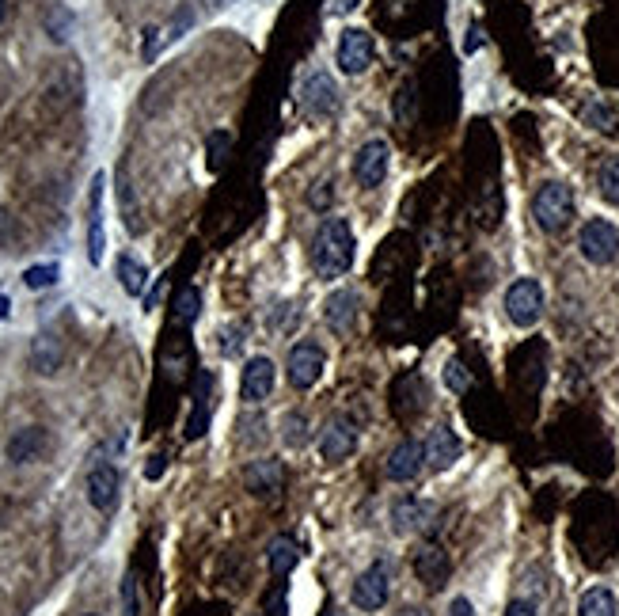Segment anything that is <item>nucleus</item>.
Instances as JSON below:
<instances>
[{
	"instance_id": "44",
	"label": "nucleus",
	"mask_w": 619,
	"mask_h": 616,
	"mask_svg": "<svg viewBox=\"0 0 619 616\" xmlns=\"http://www.w3.org/2000/svg\"><path fill=\"white\" fill-rule=\"evenodd\" d=\"M160 472H164V457L156 453V457H152V464H149V480H160Z\"/></svg>"
},
{
	"instance_id": "6",
	"label": "nucleus",
	"mask_w": 619,
	"mask_h": 616,
	"mask_svg": "<svg viewBox=\"0 0 619 616\" xmlns=\"http://www.w3.org/2000/svg\"><path fill=\"white\" fill-rule=\"evenodd\" d=\"M578 248H582V255L589 259V263L608 267V263L619 255V229L612 225V221H604V217H593V221H585L582 225Z\"/></svg>"
},
{
	"instance_id": "13",
	"label": "nucleus",
	"mask_w": 619,
	"mask_h": 616,
	"mask_svg": "<svg viewBox=\"0 0 619 616\" xmlns=\"http://www.w3.org/2000/svg\"><path fill=\"white\" fill-rule=\"evenodd\" d=\"M437 518V506L426 499H399L392 506V525L395 533H403V537H414V533H426Z\"/></svg>"
},
{
	"instance_id": "2",
	"label": "nucleus",
	"mask_w": 619,
	"mask_h": 616,
	"mask_svg": "<svg viewBox=\"0 0 619 616\" xmlns=\"http://www.w3.org/2000/svg\"><path fill=\"white\" fill-rule=\"evenodd\" d=\"M532 217L544 232H563L574 221V191L566 183H544L532 198Z\"/></svg>"
},
{
	"instance_id": "34",
	"label": "nucleus",
	"mask_w": 619,
	"mask_h": 616,
	"mask_svg": "<svg viewBox=\"0 0 619 616\" xmlns=\"http://www.w3.org/2000/svg\"><path fill=\"white\" fill-rule=\"evenodd\" d=\"M240 350H244V328L236 324V328L221 331V354H225V358H236Z\"/></svg>"
},
{
	"instance_id": "39",
	"label": "nucleus",
	"mask_w": 619,
	"mask_h": 616,
	"mask_svg": "<svg viewBox=\"0 0 619 616\" xmlns=\"http://www.w3.org/2000/svg\"><path fill=\"white\" fill-rule=\"evenodd\" d=\"M449 616H475V609H471V601H468V597H452Z\"/></svg>"
},
{
	"instance_id": "25",
	"label": "nucleus",
	"mask_w": 619,
	"mask_h": 616,
	"mask_svg": "<svg viewBox=\"0 0 619 616\" xmlns=\"http://www.w3.org/2000/svg\"><path fill=\"white\" fill-rule=\"evenodd\" d=\"M118 282H122V289L130 297H141L145 286H149V270H145V263H137L133 255H118Z\"/></svg>"
},
{
	"instance_id": "17",
	"label": "nucleus",
	"mask_w": 619,
	"mask_h": 616,
	"mask_svg": "<svg viewBox=\"0 0 619 616\" xmlns=\"http://www.w3.org/2000/svg\"><path fill=\"white\" fill-rule=\"evenodd\" d=\"M357 308H361V301H357L354 289H335L323 305V320L335 335H350L357 328Z\"/></svg>"
},
{
	"instance_id": "47",
	"label": "nucleus",
	"mask_w": 619,
	"mask_h": 616,
	"mask_svg": "<svg viewBox=\"0 0 619 616\" xmlns=\"http://www.w3.org/2000/svg\"><path fill=\"white\" fill-rule=\"evenodd\" d=\"M88 616H95V613H88Z\"/></svg>"
},
{
	"instance_id": "31",
	"label": "nucleus",
	"mask_w": 619,
	"mask_h": 616,
	"mask_svg": "<svg viewBox=\"0 0 619 616\" xmlns=\"http://www.w3.org/2000/svg\"><path fill=\"white\" fill-rule=\"evenodd\" d=\"M297 324H301V308L297 305H278L274 320H270V331H274V335H285V331H293Z\"/></svg>"
},
{
	"instance_id": "10",
	"label": "nucleus",
	"mask_w": 619,
	"mask_h": 616,
	"mask_svg": "<svg viewBox=\"0 0 619 616\" xmlns=\"http://www.w3.org/2000/svg\"><path fill=\"white\" fill-rule=\"evenodd\" d=\"M422 468H426V442H418V438H403V442L388 453V464H384L388 480H395V483L418 480Z\"/></svg>"
},
{
	"instance_id": "42",
	"label": "nucleus",
	"mask_w": 619,
	"mask_h": 616,
	"mask_svg": "<svg viewBox=\"0 0 619 616\" xmlns=\"http://www.w3.org/2000/svg\"><path fill=\"white\" fill-rule=\"evenodd\" d=\"M354 8H357V0H331L327 12H331V16H346V12H354Z\"/></svg>"
},
{
	"instance_id": "3",
	"label": "nucleus",
	"mask_w": 619,
	"mask_h": 616,
	"mask_svg": "<svg viewBox=\"0 0 619 616\" xmlns=\"http://www.w3.org/2000/svg\"><path fill=\"white\" fill-rule=\"evenodd\" d=\"M392 597V571L384 559H376L373 567H365L361 575L354 578V590H350V601H354L361 613H380Z\"/></svg>"
},
{
	"instance_id": "30",
	"label": "nucleus",
	"mask_w": 619,
	"mask_h": 616,
	"mask_svg": "<svg viewBox=\"0 0 619 616\" xmlns=\"http://www.w3.org/2000/svg\"><path fill=\"white\" fill-rule=\"evenodd\" d=\"M57 278H61V267H57V263H38V267L23 270V286L27 289H50V286H57Z\"/></svg>"
},
{
	"instance_id": "29",
	"label": "nucleus",
	"mask_w": 619,
	"mask_h": 616,
	"mask_svg": "<svg viewBox=\"0 0 619 616\" xmlns=\"http://www.w3.org/2000/svg\"><path fill=\"white\" fill-rule=\"evenodd\" d=\"M597 183H601L604 202L619 206V156H608V160H604L601 175H597Z\"/></svg>"
},
{
	"instance_id": "9",
	"label": "nucleus",
	"mask_w": 619,
	"mask_h": 616,
	"mask_svg": "<svg viewBox=\"0 0 619 616\" xmlns=\"http://www.w3.org/2000/svg\"><path fill=\"white\" fill-rule=\"evenodd\" d=\"M118 487H122V476H118L114 464L107 461L92 464V472L84 480V491H88V502H92L99 514H111L114 506H118Z\"/></svg>"
},
{
	"instance_id": "46",
	"label": "nucleus",
	"mask_w": 619,
	"mask_h": 616,
	"mask_svg": "<svg viewBox=\"0 0 619 616\" xmlns=\"http://www.w3.org/2000/svg\"><path fill=\"white\" fill-rule=\"evenodd\" d=\"M8 20V0H0V23Z\"/></svg>"
},
{
	"instance_id": "19",
	"label": "nucleus",
	"mask_w": 619,
	"mask_h": 616,
	"mask_svg": "<svg viewBox=\"0 0 619 616\" xmlns=\"http://www.w3.org/2000/svg\"><path fill=\"white\" fill-rule=\"evenodd\" d=\"M414 575L422 578L430 590H441V582L449 578V571H452V563H449V556H445V548H437V544H422L418 552H414Z\"/></svg>"
},
{
	"instance_id": "32",
	"label": "nucleus",
	"mask_w": 619,
	"mask_h": 616,
	"mask_svg": "<svg viewBox=\"0 0 619 616\" xmlns=\"http://www.w3.org/2000/svg\"><path fill=\"white\" fill-rule=\"evenodd\" d=\"M445 385H449V392H468L471 373L464 369V362H460V358H452L449 366H445Z\"/></svg>"
},
{
	"instance_id": "11",
	"label": "nucleus",
	"mask_w": 619,
	"mask_h": 616,
	"mask_svg": "<svg viewBox=\"0 0 619 616\" xmlns=\"http://www.w3.org/2000/svg\"><path fill=\"white\" fill-rule=\"evenodd\" d=\"M357 449V426L350 419H331V423L319 430V457L327 464L346 461Z\"/></svg>"
},
{
	"instance_id": "27",
	"label": "nucleus",
	"mask_w": 619,
	"mask_h": 616,
	"mask_svg": "<svg viewBox=\"0 0 619 616\" xmlns=\"http://www.w3.org/2000/svg\"><path fill=\"white\" fill-rule=\"evenodd\" d=\"M282 442L289 445V449L308 445V419H304L301 411H289L282 419Z\"/></svg>"
},
{
	"instance_id": "14",
	"label": "nucleus",
	"mask_w": 619,
	"mask_h": 616,
	"mask_svg": "<svg viewBox=\"0 0 619 616\" xmlns=\"http://www.w3.org/2000/svg\"><path fill=\"white\" fill-rule=\"evenodd\" d=\"M244 483H247L251 495H259V499H274L285 483L282 461H278V457H259V461H251L244 472Z\"/></svg>"
},
{
	"instance_id": "24",
	"label": "nucleus",
	"mask_w": 619,
	"mask_h": 616,
	"mask_svg": "<svg viewBox=\"0 0 619 616\" xmlns=\"http://www.w3.org/2000/svg\"><path fill=\"white\" fill-rule=\"evenodd\" d=\"M619 613V601L608 586H589L578 601V616H616Z\"/></svg>"
},
{
	"instance_id": "41",
	"label": "nucleus",
	"mask_w": 619,
	"mask_h": 616,
	"mask_svg": "<svg viewBox=\"0 0 619 616\" xmlns=\"http://www.w3.org/2000/svg\"><path fill=\"white\" fill-rule=\"evenodd\" d=\"M266 616H285V594L282 590L266 601Z\"/></svg>"
},
{
	"instance_id": "26",
	"label": "nucleus",
	"mask_w": 619,
	"mask_h": 616,
	"mask_svg": "<svg viewBox=\"0 0 619 616\" xmlns=\"http://www.w3.org/2000/svg\"><path fill=\"white\" fill-rule=\"evenodd\" d=\"M175 320L179 324H194L198 320V312H202V293L194 286H187V289H179V297H175Z\"/></svg>"
},
{
	"instance_id": "18",
	"label": "nucleus",
	"mask_w": 619,
	"mask_h": 616,
	"mask_svg": "<svg viewBox=\"0 0 619 616\" xmlns=\"http://www.w3.org/2000/svg\"><path fill=\"white\" fill-rule=\"evenodd\" d=\"M301 103H304V111H312V115H335V107H338L335 80L327 77L323 69L312 73V77L304 80V88H301Z\"/></svg>"
},
{
	"instance_id": "16",
	"label": "nucleus",
	"mask_w": 619,
	"mask_h": 616,
	"mask_svg": "<svg viewBox=\"0 0 619 616\" xmlns=\"http://www.w3.org/2000/svg\"><path fill=\"white\" fill-rule=\"evenodd\" d=\"M460 453H464V445L456 438V430L452 426H433L430 438H426V468L445 472V468L460 461Z\"/></svg>"
},
{
	"instance_id": "35",
	"label": "nucleus",
	"mask_w": 619,
	"mask_h": 616,
	"mask_svg": "<svg viewBox=\"0 0 619 616\" xmlns=\"http://www.w3.org/2000/svg\"><path fill=\"white\" fill-rule=\"evenodd\" d=\"M232 145V134H225V130H217V134H209V164L217 168L221 164V156H225V149Z\"/></svg>"
},
{
	"instance_id": "40",
	"label": "nucleus",
	"mask_w": 619,
	"mask_h": 616,
	"mask_svg": "<svg viewBox=\"0 0 619 616\" xmlns=\"http://www.w3.org/2000/svg\"><path fill=\"white\" fill-rule=\"evenodd\" d=\"M187 23H190V8H183V12H179V20L171 23L168 39H183V31H187Z\"/></svg>"
},
{
	"instance_id": "22",
	"label": "nucleus",
	"mask_w": 619,
	"mask_h": 616,
	"mask_svg": "<svg viewBox=\"0 0 619 616\" xmlns=\"http://www.w3.org/2000/svg\"><path fill=\"white\" fill-rule=\"evenodd\" d=\"M266 567L274 578H285L293 567H297V540L293 537H274L270 548H266Z\"/></svg>"
},
{
	"instance_id": "37",
	"label": "nucleus",
	"mask_w": 619,
	"mask_h": 616,
	"mask_svg": "<svg viewBox=\"0 0 619 616\" xmlns=\"http://www.w3.org/2000/svg\"><path fill=\"white\" fill-rule=\"evenodd\" d=\"M160 27H145V61H152L156 58V50H160Z\"/></svg>"
},
{
	"instance_id": "38",
	"label": "nucleus",
	"mask_w": 619,
	"mask_h": 616,
	"mask_svg": "<svg viewBox=\"0 0 619 616\" xmlns=\"http://www.w3.org/2000/svg\"><path fill=\"white\" fill-rule=\"evenodd\" d=\"M506 616H536V605H532V601H521V597H517V601H509Z\"/></svg>"
},
{
	"instance_id": "21",
	"label": "nucleus",
	"mask_w": 619,
	"mask_h": 616,
	"mask_svg": "<svg viewBox=\"0 0 619 616\" xmlns=\"http://www.w3.org/2000/svg\"><path fill=\"white\" fill-rule=\"evenodd\" d=\"M61 358H65V350H61V339H57V335H50V331L35 335V343H31V369H35V373H46V377L57 373Z\"/></svg>"
},
{
	"instance_id": "43",
	"label": "nucleus",
	"mask_w": 619,
	"mask_h": 616,
	"mask_svg": "<svg viewBox=\"0 0 619 616\" xmlns=\"http://www.w3.org/2000/svg\"><path fill=\"white\" fill-rule=\"evenodd\" d=\"M479 46H483V31H479V27H471V31H468V46H464V50L471 54V50H479Z\"/></svg>"
},
{
	"instance_id": "7",
	"label": "nucleus",
	"mask_w": 619,
	"mask_h": 616,
	"mask_svg": "<svg viewBox=\"0 0 619 616\" xmlns=\"http://www.w3.org/2000/svg\"><path fill=\"white\" fill-rule=\"evenodd\" d=\"M373 35L369 31H361V27H350V31H342V39H338V69L346 73V77H361L369 65H373Z\"/></svg>"
},
{
	"instance_id": "33",
	"label": "nucleus",
	"mask_w": 619,
	"mask_h": 616,
	"mask_svg": "<svg viewBox=\"0 0 619 616\" xmlns=\"http://www.w3.org/2000/svg\"><path fill=\"white\" fill-rule=\"evenodd\" d=\"M122 616H141V597H137V578H133V571L122 578Z\"/></svg>"
},
{
	"instance_id": "12",
	"label": "nucleus",
	"mask_w": 619,
	"mask_h": 616,
	"mask_svg": "<svg viewBox=\"0 0 619 616\" xmlns=\"http://www.w3.org/2000/svg\"><path fill=\"white\" fill-rule=\"evenodd\" d=\"M274 377H278L274 362L266 354H255L244 366V377H240V396H244L247 404H263L266 396L274 392Z\"/></svg>"
},
{
	"instance_id": "4",
	"label": "nucleus",
	"mask_w": 619,
	"mask_h": 616,
	"mask_svg": "<svg viewBox=\"0 0 619 616\" xmlns=\"http://www.w3.org/2000/svg\"><path fill=\"white\" fill-rule=\"evenodd\" d=\"M506 316L517 328H532L544 316V286L536 278H517L506 289Z\"/></svg>"
},
{
	"instance_id": "1",
	"label": "nucleus",
	"mask_w": 619,
	"mask_h": 616,
	"mask_svg": "<svg viewBox=\"0 0 619 616\" xmlns=\"http://www.w3.org/2000/svg\"><path fill=\"white\" fill-rule=\"evenodd\" d=\"M312 267L323 282H335L354 267V232L346 217H327L312 240Z\"/></svg>"
},
{
	"instance_id": "8",
	"label": "nucleus",
	"mask_w": 619,
	"mask_h": 616,
	"mask_svg": "<svg viewBox=\"0 0 619 616\" xmlns=\"http://www.w3.org/2000/svg\"><path fill=\"white\" fill-rule=\"evenodd\" d=\"M388 164H392V149H388V141H365L354 156V179L361 187H380L384 183V175H388Z\"/></svg>"
},
{
	"instance_id": "20",
	"label": "nucleus",
	"mask_w": 619,
	"mask_h": 616,
	"mask_svg": "<svg viewBox=\"0 0 619 616\" xmlns=\"http://www.w3.org/2000/svg\"><path fill=\"white\" fill-rule=\"evenodd\" d=\"M46 445H50V438H46L42 426H23V430H16V434L8 438L4 453H8V461L12 464H31L46 453Z\"/></svg>"
},
{
	"instance_id": "36",
	"label": "nucleus",
	"mask_w": 619,
	"mask_h": 616,
	"mask_svg": "<svg viewBox=\"0 0 619 616\" xmlns=\"http://www.w3.org/2000/svg\"><path fill=\"white\" fill-rule=\"evenodd\" d=\"M335 202V191H331V183H316L312 191H308V206L312 210H327Z\"/></svg>"
},
{
	"instance_id": "28",
	"label": "nucleus",
	"mask_w": 619,
	"mask_h": 616,
	"mask_svg": "<svg viewBox=\"0 0 619 616\" xmlns=\"http://www.w3.org/2000/svg\"><path fill=\"white\" fill-rule=\"evenodd\" d=\"M46 31H50V39L54 42H65L73 35V12H69L65 4H54V8L46 12Z\"/></svg>"
},
{
	"instance_id": "5",
	"label": "nucleus",
	"mask_w": 619,
	"mask_h": 616,
	"mask_svg": "<svg viewBox=\"0 0 619 616\" xmlns=\"http://www.w3.org/2000/svg\"><path fill=\"white\" fill-rule=\"evenodd\" d=\"M323 369H327V354L319 343L312 339H304L297 347H289V358H285V377H289V385L293 388H312L323 377Z\"/></svg>"
},
{
	"instance_id": "23",
	"label": "nucleus",
	"mask_w": 619,
	"mask_h": 616,
	"mask_svg": "<svg viewBox=\"0 0 619 616\" xmlns=\"http://www.w3.org/2000/svg\"><path fill=\"white\" fill-rule=\"evenodd\" d=\"M209 385L213 377L209 373H198V396H194V411L187 419V438H202L209 426Z\"/></svg>"
},
{
	"instance_id": "45",
	"label": "nucleus",
	"mask_w": 619,
	"mask_h": 616,
	"mask_svg": "<svg viewBox=\"0 0 619 616\" xmlns=\"http://www.w3.org/2000/svg\"><path fill=\"white\" fill-rule=\"evenodd\" d=\"M8 308H12V301H8V297H4V293H0V320H4V316H8Z\"/></svg>"
},
{
	"instance_id": "15",
	"label": "nucleus",
	"mask_w": 619,
	"mask_h": 616,
	"mask_svg": "<svg viewBox=\"0 0 619 616\" xmlns=\"http://www.w3.org/2000/svg\"><path fill=\"white\" fill-rule=\"evenodd\" d=\"M103 187H107V175L95 172L92 175V194H88V259L92 267L103 263Z\"/></svg>"
}]
</instances>
